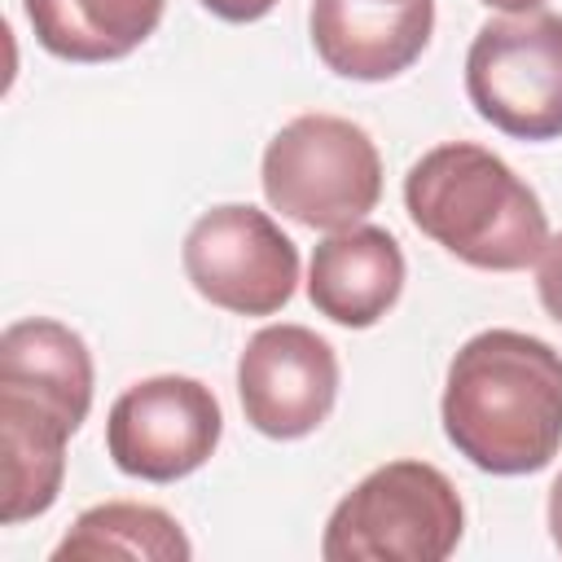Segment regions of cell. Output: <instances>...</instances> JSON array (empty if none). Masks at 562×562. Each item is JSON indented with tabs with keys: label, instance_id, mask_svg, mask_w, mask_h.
<instances>
[{
	"label": "cell",
	"instance_id": "cell-16",
	"mask_svg": "<svg viewBox=\"0 0 562 562\" xmlns=\"http://www.w3.org/2000/svg\"><path fill=\"white\" fill-rule=\"evenodd\" d=\"M202 9H211L224 22H259L263 13L277 9V0H202Z\"/></svg>",
	"mask_w": 562,
	"mask_h": 562
},
{
	"label": "cell",
	"instance_id": "cell-5",
	"mask_svg": "<svg viewBox=\"0 0 562 562\" xmlns=\"http://www.w3.org/2000/svg\"><path fill=\"white\" fill-rule=\"evenodd\" d=\"M465 97L496 132L518 140L562 136V13H509L474 31Z\"/></svg>",
	"mask_w": 562,
	"mask_h": 562
},
{
	"label": "cell",
	"instance_id": "cell-9",
	"mask_svg": "<svg viewBox=\"0 0 562 562\" xmlns=\"http://www.w3.org/2000/svg\"><path fill=\"white\" fill-rule=\"evenodd\" d=\"M307 31L334 75L382 83L426 53L435 0H312Z\"/></svg>",
	"mask_w": 562,
	"mask_h": 562
},
{
	"label": "cell",
	"instance_id": "cell-1",
	"mask_svg": "<svg viewBox=\"0 0 562 562\" xmlns=\"http://www.w3.org/2000/svg\"><path fill=\"white\" fill-rule=\"evenodd\" d=\"M439 413L474 470L536 474L562 448V351L522 329H483L448 360Z\"/></svg>",
	"mask_w": 562,
	"mask_h": 562
},
{
	"label": "cell",
	"instance_id": "cell-12",
	"mask_svg": "<svg viewBox=\"0 0 562 562\" xmlns=\"http://www.w3.org/2000/svg\"><path fill=\"white\" fill-rule=\"evenodd\" d=\"M0 386L26 391L57 413H66L75 426H83L92 408V356L88 342L48 316L13 321L0 334Z\"/></svg>",
	"mask_w": 562,
	"mask_h": 562
},
{
	"label": "cell",
	"instance_id": "cell-10",
	"mask_svg": "<svg viewBox=\"0 0 562 562\" xmlns=\"http://www.w3.org/2000/svg\"><path fill=\"white\" fill-rule=\"evenodd\" d=\"M404 250L378 224H351L312 246L307 299L321 316L347 329L378 325L404 290Z\"/></svg>",
	"mask_w": 562,
	"mask_h": 562
},
{
	"label": "cell",
	"instance_id": "cell-17",
	"mask_svg": "<svg viewBox=\"0 0 562 562\" xmlns=\"http://www.w3.org/2000/svg\"><path fill=\"white\" fill-rule=\"evenodd\" d=\"M549 536H553V544H558V553H562V474H558L553 487H549Z\"/></svg>",
	"mask_w": 562,
	"mask_h": 562
},
{
	"label": "cell",
	"instance_id": "cell-2",
	"mask_svg": "<svg viewBox=\"0 0 562 562\" xmlns=\"http://www.w3.org/2000/svg\"><path fill=\"white\" fill-rule=\"evenodd\" d=\"M404 206L435 246L483 272H518L549 241L536 189L474 140L426 149L404 176Z\"/></svg>",
	"mask_w": 562,
	"mask_h": 562
},
{
	"label": "cell",
	"instance_id": "cell-15",
	"mask_svg": "<svg viewBox=\"0 0 562 562\" xmlns=\"http://www.w3.org/2000/svg\"><path fill=\"white\" fill-rule=\"evenodd\" d=\"M536 294H540V307L562 325V233L549 237L536 259Z\"/></svg>",
	"mask_w": 562,
	"mask_h": 562
},
{
	"label": "cell",
	"instance_id": "cell-8",
	"mask_svg": "<svg viewBox=\"0 0 562 562\" xmlns=\"http://www.w3.org/2000/svg\"><path fill=\"white\" fill-rule=\"evenodd\" d=\"M246 422L268 439L312 435L338 400V356L307 325H263L237 356Z\"/></svg>",
	"mask_w": 562,
	"mask_h": 562
},
{
	"label": "cell",
	"instance_id": "cell-11",
	"mask_svg": "<svg viewBox=\"0 0 562 562\" xmlns=\"http://www.w3.org/2000/svg\"><path fill=\"white\" fill-rule=\"evenodd\" d=\"M79 426L57 408L0 386V522L18 527L53 509L66 479V439Z\"/></svg>",
	"mask_w": 562,
	"mask_h": 562
},
{
	"label": "cell",
	"instance_id": "cell-3",
	"mask_svg": "<svg viewBox=\"0 0 562 562\" xmlns=\"http://www.w3.org/2000/svg\"><path fill=\"white\" fill-rule=\"evenodd\" d=\"M465 509L430 461H386L369 470L329 514L325 562H443L457 553Z\"/></svg>",
	"mask_w": 562,
	"mask_h": 562
},
{
	"label": "cell",
	"instance_id": "cell-4",
	"mask_svg": "<svg viewBox=\"0 0 562 562\" xmlns=\"http://www.w3.org/2000/svg\"><path fill=\"white\" fill-rule=\"evenodd\" d=\"M263 198L303 228L338 233L360 224L382 198V154L342 114H299L263 149Z\"/></svg>",
	"mask_w": 562,
	"mask_h": 562
},
{
	"label": "cell",
	"instance_id": "cell-7",
	"mask_svg": "<svg viewBox=\"0 0 562 562\" xmlns=\"http://www.w3.org/2000/svg\"><path fill=\"white\" fill-rule=\"evenodd\" d=\"M224 435L220 400L206 382L158 373L132 382L105 417L110 461L145 483H176L211 461Z\"/></svg>",
	"mask_w": 562,
	"mask_h": 562
},
{
	"label": "cell",
	"instance_id": "cell-6",
	"mask_svg": "<svg viewBox=\"0 0 562 562\" xmlns=\"http://www.w3.org/2000/svg\"><path fill=\"white\" fill-rule=\"evenodd\" d=\"M180 263L189 285L211 307L237 316H272L294 299L299 285L294 241L268 211L250 202H224L202 211L184 233Z\"/></svg>",
	"mask_w": 562,
	"mask_h": 562
},
{
	"label": "cell",
	"instance_id": "cell-14",
	"mask_svg": "<svg viewBox=\"0 0 562 562\" xmlns=\"http://www.w3.org/2000/svg\"><path fill=\"white\" fill-rule=\"evenodd\" d=\"M101 558L189 562L193 544L167 509L140 501H105L83 509L53 549V562H101Z\"/></svg>",
	"mask_w": 562,
	"mask_h": 562
},
{
	"label": "cell",
	"instance_id": "cell-13",
	"mask_svg": "<svg viewBox=\"0 0 562 562\" xmlns=\"http://www.w3.org/2000/svg\"><path fill=\"white\" fill-rule=\"evenodd\" d=\"M31 35L61 61H119L162 22L167 0H22Z\"/></svg>",
	"mask_w": 562,
	"mask_h": 562
},
{
	"label": "cell",
	"instance_id": "cell-18",
	"mask_svg": "<svg viewBox=\"0 0 562 562\" xmlns=\"http://www.w3.org/2000/svg\"><path fill=\"white\" fill-rule=\"evenodd\" d=\"M487 9H505V13H531V9H540L544 0H483Z\"/></svg>",
	"mask_w": 562,
	"mask_h": 562
}]
</instances>
